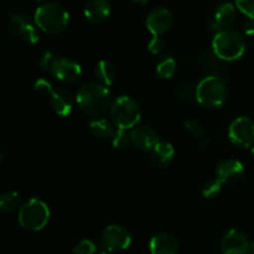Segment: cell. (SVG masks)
Instances as JSON below:
<instances>
[{
	"mask_svg": "<svg viewBox=\"0 0 254 254\" xmlns=\"http://www.w3.org/2000/svg\"><path fill=\"white\" fill-rule=\"evenodd\" d=\"M185 128L191 135H193L195 138H202L205 135V130H203L202 126H201L198 122L196 121H188L185 123Z\"/></svg>",
	"mask_w": 254,
	"mask_h": 254,
	"instance_id": "obj_31",
	"label": "cell"
},
{
	"mask_svg": "<svg viewBox=\"0 0 254 254\" xmlns=\"http://www.w3.org/2000/svg\"><path fill=\"white\" fill-rule=\"evenodd\" d=\"M212 50L216 57L223 61H236L246 52V40L238 30L223 27L216 32L212 40Z\"/></svg>",
	"mask_w": 254,
	"mask_h": 254,
	"instance_id": "obj_2",
	"label": "cell"
},
{
	"mask_svg": "<svg viewBox=\"0 0 254 254\" xmlns=\"http://www.w3.org/2000/svg\"><path fill=\"white\" fill-rule=\"evenodd\" d=\"M151 254H179L180 246L178 240L169 233H158L149 242Z\"/></svg>",
	"mask_w": 254,
	"mask_h": 254,
	"instance_id": "obj_16",
	"label": "cell"
},
{
	"mask_svg": "<svg viewBox=\"0 0 254 254\" xmlns=\"http://www.w3.org/2000/svg\"><path fill=\"white\" fill-rule=\"evenodd\" d=\"M56 59V55H55V51L51 49H46L40 54L39 57V66L42 71L50 72L52 66V62Z\"/></svg>",
	"mask_w": 254,
	"mask_h": 254,
	"instance_id": "obj_26",
	"label": "cell"
},
{
	"mask_svg": "<svg viewBox=\"0 0 254 254\" xmlns=\"http://www.w3.org/2000/svg\"><path fill=\"white\" fill-rule=\"evenodd\" d=\"M76 103L87 116L99 117L111 108V92L108 87L99 82H89L79 88Z\"/></svg>",
	"mask_w": 254,
	"mask_h": 254,
	"instance_id": "obj_1",
	"label": "cell"
},
{
	"mask_svg": "<svg viewBox=\"0 0 254 254\" xmlns=\"http://www.w3.org/2000/svg\"><path fill=\"white\" fill-rule=\"evenodd\" d=\"M236 9L237 7L232 2H223L216 10L213 20L221 29L230 26L236 19Z\"/></svg>",
	"mask_w": 254,
	"mask_h": 254,
	"instance_id": "obj_21",
	"label": "cell"
},
{
	"mask_svg": "<svg viewBox=\"0 0 254 254\" xmlns=\"http://www.w3.org/2000/svg\"><path fill=\"white\" fill-rule=\"evenodd\" d=\"M173 14L166 7H155L148 14L145 25L153 36H161L166 34L173 26Z\"/></svg>",
	"mask_w": 254,
	"mask_h": 254,
	"instance_id": "obj_11",
	"label": "cell"
},
{
	"mask_svg": "<svg viewBox=\"0 0 254 254\" xmlns=\"http://www.w3.org/2000/svg\"><path fill=\"white\" fill-rule=\"evenodd\" d=\"M109 114L111 121L117 128L130 130L140 122L141 109L134 98L129 96H119L112 102Z\"/></svg>",
	"mask_w": 254,
	"mask_h": 254,
	"instance_id": "obj_4",
	"label": "cell"
},
{
	"mask_svg": "<svg viewBox=\"0 0 254 254\" xmlns=\"http://www.w3.org/2000/svg\"><path fill=\"white\" fill-rule=\"evenodd\" d=\"M74 103H76V97L72 96L68 89H57L50 96V106L52 111L60 117L69 116Z\"/></svg>",
	"mask_w": 254,
	"mask_h": 254,
	"instance_id": "obj_15",
	"label": "cell"
},
{
	"mask_svg": "<svg viewBox=\"0 0 254 254\" xmlns=\"http://www.w3.org/2000/svg\"><path fill=\"white\" fill-rule=\"evenodd\" d=\"M6 29L9 30L10 34L25 41L26 44L35 45L40 40V35L36 27L22 15H9L6 19Z\"/></svg>",
	"mask_w": 254,
	"mask_h": 254,
	"instance_id": "obj_9",
	"label": "cell"
},
{
	"mask_svg": "<svg viewBox=\"0 0 254 254\" xmlns=\"http://www.w3.org/2000/svg\"><path fill=\"white\" fill-rule=\"evenodd\" d=\"M174 155H175V150L170 143L159 141L151 150V161L156 168L164 169L170 165Z\"/></svg>",
	"mask_w": 254,
	"mask_h": 254,
	"instance_id": "obj_18",
	"label": "cell"
},
{
	"mask_svg": "<svg viewBox=\"0 0 254 254\" xmlns=\"http://www.w3.org/2000/svg\"><path fill=\"white\" fill-rule=\"evenodd\" d=\"M36 1H40V2H41V1H45V0H36Z\"/></svg>",
	"mask_w": 254,
	"mask_h": 254,
	"instance_id": "obj_36",
	"label": "cell"
},
{
	"mask_svg": "<svg viewBox=\"0 0 254 254\" xmlns=\"http://www.w3.org/2000/svg\"><path fill=\"white\" fill-rule=\"evenodd\" d=\"M84 17L93 24H99L111 15V5L107 0H89L83 9Z\"/></svg>",
	"mask_w": 254,
	"mask_h": 254,
	"instance_id": "obj_17",
	"label": "cell"
},
{
	"mask_svg": "<svg viewBox=\"0 0 254 254\" xmlns=\"http://www.w3.org/2000/svg\"><path fill=\"white\" fill-rule=\"evenodd\" d=\"M34 21L41 31L56 35L64 31L69 22V14L64 5L47 1L40 5L34 15Z\"/></svg>",
	"mask_w": 254,
	"mask_h": 254,
	"instance_id": "obj_3",
	"label": "cell"
},
{
	"mask_svg": "<svg viewBox=\"0 0 254 254\" xmlns=\"http://www.w3.org/2000/svg\"><path fill=\"white\" fill-rule=\"evenodd\" d=\"M243 30H245L246 35H254V19H248L243 25Z\"/></svg>",
	"mask_w": 254,
	"mask_h": 254,
	"instance_id": "obj_32",
	"label": "cell"
},
{
	"mask_svg": "<svg viewBox=\"0 0 254 254\" xmlns=\"http://www.w3.org/2000/svg\"><path fill=\"white\" fill-rule=\"evenodd\" d=\"M235 5L248 19H254V0H235Z\"/></svg>",
	"mask_w": 254,
	"mask_h": 254,
	"instance_id": "obj_28",
	"label": "cell"
},
{
	"mask_svg": "<svg viewBox=\"0 0 254 254\" xmlns=\"http://www.w3.org/2000/svg\"><path fill=\"white\" fill-rule=\"evenodd\" d=\"M134 2H136V4H140V5H145L148 4L149 0H133Z\"/></svg>",
	"mask_w": 254,
	"mask_h": 254,
	"instance_id": "obj_33",
	"label": "cell"
},
{
	"mask_svg": "<svg viewBox=\"0 0 254 254\" xmlns=\"http://www.w3.org/2000/svg\"><path fill=\"white\" fill-rule=\"evenodd\" d=\"M176 71V61L174 57L165 55L160 57L156 64V74L163 79H169L174 76Z\"/></svg>",
	"mask_w": 254,
	"mask_h": 254,
	"instance_id": "obj_22",
	"label": "cell"
},
{
	"mask_svg": "<svg viewBox=\"0 0 254 254\" xmlns=\"http://www.w3.org/2000/svg\"><path fill=\"white\" fill-rule=\"evenodd\" d=\"M21 205V195L16 191H7L2 193L0 198V210L4 213L12 212Z\"/></svg>",
	"mask_w": 254,
	"mask_h": 254,
	"instance_id": "obj_23",
	"label": "cell"
},
{
	"mask_svg": "<svg viewBox=\"0 0 254 254\" xmlns=\"http://www.w3.org/2000/svg\"><path fill=\"white\" fill-rule=\"evenodd\" d=\"M34 88L36 91V93H39L40 96H51L54 93V88H52V84L50 83L47 79L39 78L34 84Z\"/></svg>",
	"mask_w": 254,
	"mask_h": 254,
	"instance_id": "obj_29",
	"label": "cell"
},
{
	"mask_svg": "<svg viewBox=\"0 0 254 254\" xmlns=\"http://www.w3.org/2000/svg\"><path fill=\"white\" fill-rule=\"evenodd\" d=\"M50 73L62 83H73L82 73L81 64L67 57H56L52 62Z\"/></svg>",
	"mask_w": 254,
	"mask_h": 254,
	"instance_id": "obj_10",
	"label": "cell"
},
{
	"mask_svg": "<svg viewBox=\"0 0 254 254\" xmlns=\"http://www.w3.org/2000/svg\"><path fill=\"white\" fill-rule=\"evenodd\" d=\"M245 175V166L236 159H227L218 164L216 169V179L222 184H235Z\"/></svg>",
	"mask_w": 254,
	"mask_h": 254,
	"instance_id": "obj_14",
	"label": "cell"
},
{
	"mask_svg": "<svg viewBox=\"0 0 254 254\" xmlns=\"http://www.w3.org/2000/svg\"><path fill=\"white\" fill-rule=\"evenodd\" d=\"M116 67L112 62L107 61V60H102L94 67V77L99 83L104 84V86L109 87L113 84L114 79H116Z\"/></svg>",
	"mask_w": 254,
	"mask_h": 254,
	"instance_id": "obj_20",
	"label": "cell"
},
{
	"mask_svg": "<svg viewBox=\"0 0 254 254\" xmlns=\"http://www.w3.org/2000/svg\"><path fill=\"white\" fill-rule=\"evenodd\" d=\"M113 122H109L108 119L104 118H97L93 121L89 122L88 129L89 133L93 136H96L97 139H101V140H111V138L113 136L116 128H114Z\"/></svg>",
	"mask_w": 254,
	"mask_h": 254,
	"instance_id": "obj_19",
	"label": "cell"
},
{
	"mask_svg": "<svg viewBox=\"0 0 254 254\" xmlns=\"http://www.w3.org/2000/svg\"><path fill=\"white\" fill-rule=\"evenodd\" d=\"M164 47H165V41L161 36H153L148 44V50L153 55H159L163 52Z\"/></svg>",
	"mask_w": 254,
	"mask_h": 254,
	"instance_id": "obj_30",
	"label": "cell"
},
{
	"mask_svg": "<svg viewBox=\"0 0 254 254\" xmlns=\"http://www.w3.org/2000/svg\"><path fill=\"white\" fill-rule=\"evenodd\" d=\"M223 184L218 181L217 179L215 180H208L203 184L202 188V195L205 198H215L216 196L220 195L221 190H222Z\"/></svg>",
	"mask_w": 254,
	"mask_h": 254,
	"instance_id": "obj_25",
	"label": "cell"
},
{
	"mask_svg": "<svg viewBox=\"0 0 254 254\" xmlns=\"http://www.w3.org/2000/svg\"><path fill=\"white\" fill-rule=\"evenodd\" d=\"M227 97L226 83L218 76H207L198 82L195 89V98L206 108H218Z\"/></svg>",
	"mask_w": 254,
	"mask_h": 254,
	"instance_id": "obj_6",
	"label": "cell"
},
{
	"mask_svg": "<svg viewBox=\"0 0 254 254\" xmlns=\"http://www.w3.org/2000/svg\"><path fill=\"white\" fill-rule=\"evenodd\" d=\"M50 220V208L39 198H30L20 206L17 221L24 230L37 232L46 227Z\"/></svg>",
	"mask_w": 254,
	"mask_h": 254,
	"instance_id": "obj_5",
	"label": "cell"
},
{
	"mask_svg": "<svg viewBox=\"0 0 254 254\" xmlns=\"http://www.w3.org/2000/svg\"><path fill=\"white\" fill-rule=\"evenodd\" d=\"M131 243V235L126 227L119 225H111L106 227L99 237L101 254L122 252Z\"/></svg>",
	"mask_w": 254,
	"mask_h": 254,
	"instance_id": "obj_7",
	"label": "cell"
},
{
	"mask_svg": "<svg viewBox=\"0 0 254 254\" xmlns=\"http://www.w3.org/2000/svg\"><path fill=\"white\" fill-rule=\"evenodd\" d=\"M131 144L138 149L144 151L153 150L154 146L159 143V134L155 129L145 124H138L130 129Z\"/></svg>",
	"mask_w": 254,
	"mask_h": 254,
	"instance_id": "obj_13",
	"label": "cell"
},
{
	"mask_svg": "<svg viewBox=\"0 0 254 254\" xmlns=\"http://www.w3.org/2000/svg\"><path fill=\"white\" fill-rule=\"evenodd\" d=\"M221 250L223 254H250L251 243L245 233L231 230L223 236Z\"/></svg>",
	"mask_w": 254,
	"mask_h": 254,
	"instance_id": "obj_12",
	"label": "cell"
},
{
	"mask_svg": "<svg viewBox=\"0 0 254 254\" xmlns=\"http://www.w3.org/2000/svg\"><path fill=\"white\" fill-rule=\"evenodd\" d=\"M228 136L238 148H251L254 144V122L248 117H238L231 123Z\"/></svg>",
	"mask_w": 254,
	"mask_h": 254,
	"instance_id": "obj_8",
	"label": "cell"
},
{
	"mask_svg": "<svg viewBox=\"0 0 254 254\" xmlns=\"http://www.w3.org/2000/svg\"><path fill=\"white\" fill-rule=\"evenodd\" d=\"M97 252V246L91 240H82L73 247L74 254H94Z\"/></svg>",
	"mask_w": 254,
	"mask_h": 254,
	"instance_id": "obj_27",
	"label": "cell"
},
{
	"mask_svg": "<svg viewBox=\"0 0 254 254\" xmlns=\"http://www.w3.org/2000/svg\"><path fill=\"white\" fill-rule=\"evenodd\" d=\"M111 143L114 149L118 150H123L126 149L129 144L131 143V134L129 129H122L117 128L114 131L113 136L111 138Z\"/></svg>",
	"mask_w": 254,
	"mask_h": 254,
	"instance_id": "obj_24",
	"label": "cell"
},
{
	"mask_svg": "<svg viewBox=\"0 0 254 254\" xmlns=\"http://www.w3.org/2000/svg\"><path fill=\"white\" fill-rule=\"evenodd\" d=\"M251 254H254V242L251 243V250H250Z\"/></svg>",
	"mask_w": 254,
	"mask_h": 254,
	"instance_id": "obj_34",
	"label": "cell"
},
{
	"mask_svg": "<svg viewBox=\"0 0 254 254\" xmlns=\"http://www.w3.org/2000/svg\"><path fill=\"white\" fill-rule=\"evenodd\" d=\"M252 154H253V156H254V146L252 148Z\"/></svg>",
	"mask_w": 254,
	"mask_h": 254,
	"instance_id": "obj_35",
	"label": "cell"
}]
</instances>
